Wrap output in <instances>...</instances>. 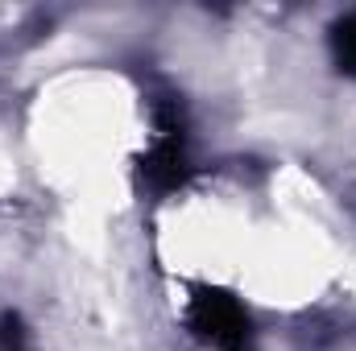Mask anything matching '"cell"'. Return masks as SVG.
Returning <instances> with one entry per match:
<instances>
[{"mask_svg":"<svg viewBox=\"0 0 356 351\" xmlns=\"http://www.w3.org/2000/svg\"><path fill=\"white\" fill-rule=\"evenodd\" d=\"M191 331L220 351H245L249 348V314L245 306L224 293V289H195L191 310H186Z\"/></svg>","mask_w":356,"mask_h":351,"instance_id":"obj_1","label":"cell"},{"mask_svg":"<svg viewBox=\"0 0 356 351\" xmlns=\"http://www.w3.org/2000/svg\"><path fill=\"white\" fill-rule=\"evenodd\" d=\"M137 174H141V182H145L154 194L178 190V186L186 182V174H191L186 149H182V132H158V141H154V149L141 157Z\"/></svg>","mask_w":356,"mask_h":351,"instance_id":"obj_2","label":"cell"},{"mask_svg":"<svg viewBox=\"0 0 356 351\" xmlns=\"http://www.w3.org/2000/svg\"><path fill=\"white\" fill-rule=\"evenodd\" d=\"M332 50H336L340 71L356 75V17H344V21L332 29Z\"/></svg>","mask_w":356,"mask_h":351,"instance_id":"obj_3","label":"cell"},{"mask_svg":"<svg viewBox=\"0 0 356 351\" xmlns=\"http://www.w3.org/2000/svg\"><path fill=\"white\" fill-rule=\"evenodd\" d=\"M0 351H29V331L17 314L0 318Z\"/></svg>","mask_w":356,"mask_h":351,"instance_id":"obj_4","label":"cell"}]
</instances>
